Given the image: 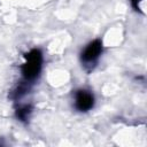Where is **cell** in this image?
<instances>
[{
    "label": "cell",
    "mask_w": 147,
    "mask_h": 147,
    "mask_svg": "<svg viewBox=\"0 0 147 147\" xmlns=\"http://www.w3.org/2000/svg\"><path fill=\"white\" fill-rule=\"evenodd\" d=\"M30 113H31V107H30V106H23V107H21V108L17 109L16 116H17V118H20L21 121H25V119H28Z\"/></svg>",
    "instance_id": "4"
},
{
    "label": "cell",
    "mask_w": 147,
    "mask_h": 147,
    "mask_svg": "<svg viewBox=\"0 0 147 147\" xmlns=\"http://www.w3.org/2000/svg\"><path fill=\"white\" fill-rule=\"evenodd\" d=\"M94 105V98L92 93L85 90H80L76 93V100H75V106L78 110L80 111H87L90 110Z\"/></svg>",
    "instance_id": "3"
},
{
    "label": "cell",
    "mask_w": 147,
    "mask_h": 147,
    "mask_svg": "<svg viewBox=\"0 0 147 147\" xmlns=\"http://www.w3.org/2000/svg\"><path fill=\"white\" fill-rule=\"evenodd\" d=\"M42 54L39 49H32L25 55V62L22 65V74L26 82L34 80L41 70Z\"/></svg>",
    "instance_id": "1"
},
{
    "label": "cell",
    "mask_w": 147,
    "mask_h": 147,
    "mask_svg": "<svg viewBox=\"0 0 147 147\" xmlns=\"http://www.w3.org/2000/svg\"><path fill=\"white\" fill-rule=\"evenodd\" d=\"M102 52V42L100 40H94L87 45V47L82 53V61L85 65H92Z\"/></svg>",
    "instance_id": "2"
},
{
    "label": "cell",
    "mask_w": 147,
    "mask_h": 147,
    "mask_svg": "<svg viewBox=\"0 0 147 147\" xmlns=\"http://www.w3.org/2000/svg\"><path fill=\"white\" fill-rule=\"evenodd\" d=\"M141 2H144V0H131V3L136 10H141V6H140Z\"/></svg>",
    "instance_id": "5"
}]
</instances>
